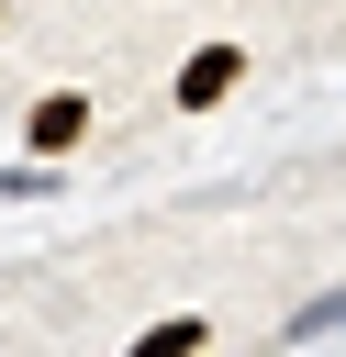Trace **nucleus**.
<instances>
[{
  "instance_id": "1",
  "label": "nucleus",
  "mask_w": 346,
  "mask_h": 357,
  "mask_svg": "<svg viewBox=\"0 0 346 357\" xmlns=\"http://www.w3.org/2000/svg\"><path fill=\"white\" fill-rule=\"evenodd\" d=\"M234 78H246V45H201V56L179 67V112H212V100H234Z\"/></svg>"
},
{
  "instance_id": "2",
  "label": "nucleus",
  "mask_w": 346,
  "mask_h": 357,
  "mask_svg": "<svg viewBox=\"0 0 346 357\" xmlns=\"http://www.w3.org/2000/svg\"><path fill=\"white\" fill-rule=\"evenodd\" d=\"M89 134V89H56V100H33V156H67Z\"/></svg>"
},
{
  "instance_id": "3",
  "label": "nucleus",
  "mask_w": 346,
  "mask_h": 357,
  "mask_svg": "<svg viewBox=\"0 0 346 357\" xmlns=\"http://www.w3.org/2000/svg\"><path fill=\"white\" fill-rule=\"evenodd\" d=\"M313 335H346V279H335V290H313L301 312H279V346H313Z\"/></svg>"
},
{
  "instance_id": "4",
  "label": "nucleus",
  "mask_w": 346,
  "mask_h": 357,
  "mask_svg": "<svg viewBox=\"0 0 346 357\" xmlns=\"http://www.w3.org/2000/svg\"><path fill=\"white\" fill-rule=\"evenodd\" d=\"M201 346H212V324H201V312H167V324H145V335H134V357H201Z\"/></svg>"
},
{
  "instance_id": "5",
  "label": "nucleus",
  "mask_w": 346,
  "mask_h": 357,
  "mask_svg": "<svg viewBox=\"0 0 346 357\" xmlns=\"http://www.w3.org/2000/svg\"><path fill=\"white\" fill-rule=\"evenodd\" d=\"M33 190H56V167H0V201H33Z\"/></svg>"
},
{
  "instance_id": "6",
  "label": "nucleus",
  "mask_w": 346,
  "mask_h": 357,
  "mask_svg": "<svg viewBox=\"0 0 346 357\" xmlns=\"http://www.w3.org/2000/svg\"><path fill=\"white\" fill-rule=\"evenodd\" d=\"M0 22H11V0H0Z\"/></svg>"
}]
</instances>
